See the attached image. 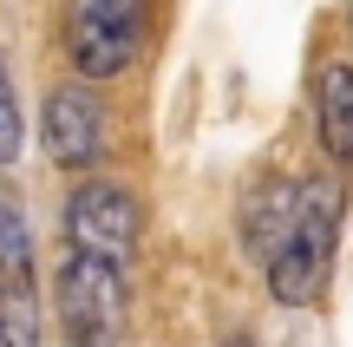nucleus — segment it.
<instances>
[{"mask_svg":"<svg viewBox=\"0 0 353 347\" xmlns=\"http://www.w3.org/2000/svg\"><path fill=\"white\" fill-rule=\"evenodd\" d=\"M0 347H39V295L0 288Z\"/></svg>","mask_w":353,"mask_h":347,"instance_id":"9","label":"nucleus"},{"mask_svg":"<svg viewBox=\"0 0 353 347\" xmlns=\"http://www.w3.org/2000/svg\"><path fill=\"white\" fill-rule=\"evenodd\" d=\"M151 33V0H72L65 13V52L79 79H118L138 66Z\"/></svg>","mask_w":353,"mask_h":347,"instance_id":"3","label":"nucleus"},{"mask_svg":"<svg viewBox=\"0 0 353 347\" xmlns=\"http://www.w3.org/2000/svg\"><path fill=\"white\" fill-rule=\"evenodd\" d=\"M314 125L334 164H353V66L334 59L321 72V99H314Z\"/></svg>","mask_w":353,"mask_h":347,"instance_id":"7","label":"nucleus"},{"mask_svg":"<svg viewBox=\"0 0 353 347\" xmlns=\"http://www.w3.org/2000/svg\"><path fill=\"white\" fill-rule=\"evenodd\" d=\"M39 144L59 170H92L105 157V105L85 86H59L46 92V112H39Z\"/></svg>","mask_w":353,"mask_h":347,"instance_id":"5","label":"nucleus"},{"mask_svg":"<svg viewBox=\"0 0 353 347\" xmlns=\"http://www.w3.org/2000/svg\"><path fill=\"white\" fill-rule=\"evenodd\" d=\"M52 301H59V328L72 347H112L131 315L125 262L92 256V249H65L59 275H52Z\"/></svg>","mask_w":353,"mask_h":347,"instance_id":"2","label":"nucleus"},{"mask_svg":"<svg viewBox=\"0 0 353 347\" xmlns=\"http://www.w3.org/2000/svg\"><path fill=\"white\" fill-rule=\"evenodd\" d=\"M223 347H249V341H223Z\"/></svg>","mask_w":353,"mask_h":347,"instance_id":"11","label":"nucleus"},{"mask_svg":"<svg viewBox=\"0 0 353 347\" xmlns=\"http://www.w3.org/2000/svg\"><path fill=\"white\" fill-rule=\"evenodd\" d=\"M13 157H20V105H13V79L0 66V164H13Z\"/></svg>","mask_w":353,"mask_h":347,"instance_id":"10","label":"nucleus"},{"mask_svg":"<svg viewBox=\"0 0 353 347\" xmlns=\"http://www.w3.org/2000/svg\"><path fill=\"white\" fill-rule=\"evenodd\" d=\"M0 288H33V236L7 190H0Z\"/></svg>","mask_w":353,"mask_h":347,"instance_id":"8","label":"nucleus"},{"mask_svg":"<svg viewBox=\"0 0 353 347\" xmlns=\"http://www.w3.org/2000/svg\"><path fill=\"white\" fill-rule=\"evenodd\" d=\"M334 243H341V190L334 184H301L294 197V223L275 243L268 269V295L281 308H314L327 295V269H334Z\"/></svg>","mask_w":353,"mask_h":347,"instance_id":"1","label":"nucleus"},{"mask_svg":"<svg viewBox=\"0 0 353 347\" xmlns=\"http://www.w3.org/2000/svg\"><path fill=\"white\" fill-rule=\"evenodd\" d=\"M138 197L112 177H85L72 197H65V249H92V256L131 262L138 249Z\"/></svg>","mask_w":353,"mask_h":347,"instance_id":"4","label":"nucleus"},{"mask_svg":"<svg viewBox=\"0 0 353 347\" xmlns=\"http://www.w3.org/2000/svg\"><path fill=\"white\" fill-rule=\"evenodd\" d=\"M294 197H301V184H288V177H268L262 190H249V204H242V249H249L255 262H268L275 243L288 236Z\"/></svg>","mask_w":353,"mask_h":347,"instance_id":"6","label":"nucleus"}]
</instances>
